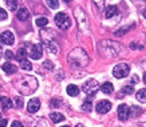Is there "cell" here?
I'll return each instance as SVG.
<instances>
[{
	"mask_svg": "<svg viewBox=\"0 0 146 127\" xmlns=\"http://www.w3.org/2000/svg\"><path fill=\"white\" fill-rule=\"evenodd\" d=\"M67 60L70 63L71 67H76V68H83L89 64L90 58L87 55V52L83 48H74L68 54Z\"/></svg>",
	"mask_w": 146,
	"mask_h": 127,
	"instance_id": "obj_1",
	"label": "cell"
},
{
	"mask_svg": "<svg viewBox=\"0 0 146 127\" xmlns=\"http://www.w3.org/2000/svg\"><path fill=\"white\" fill-rule=\"evenodd\" d=\"M16 88L23 95H31L32 92L38 88V80L34 76H24L20 79V82L16 84Z\"/></svg>",
	"mask_w": 146,
	"mask_h": 127,
	"instance_id": "obj_2",
	"label": "cell"
},
{
	"mask_svg": "<svg viewBox=\"0 0 146 127\" xmlns=\"http://www.w3.org/2000/svg\"><path fill=\"white\" fill-rule=\"evenodd\" d=\"M121 47L114 42H110V40H103L99 44V51H102V54L106 58H115L118 56L121 52Z\"/></svg>",
	"mask_w": 146,
	"mask_h": 127,
	"instance_id": "obj_3",
	"label": "cell"
},
{
	"mask_svg": "<svg viewBox=\"0 0 146 127\" xmlns=\"http://www.w3.org/2000/svg\"><path fill=\"white\" fill-rule=\"evenodd\" d=\"M74 15H75L76 22H78V26H79L80 30L82 31L87 30V27H89V24H87V18H86V13L83 12L82 7H76V8L74 9Z\"/></svg>",
	"mask_w": 146,
	"mask_h": 127,
	"instance_id": "obj_4",
	"label": "cell"
},
{
	"mask_svg": "<svg viewBox=\"0 0 146 127\" xmlns=\"http://www.w3.org/2000/svg\"><path fill=\"white\" fill-rule=\"evenodd\" d=\"M55 24L60 30H67L71 27V20L64 12H58L55 15Z\"/></svg>",
	"mask_w": 146,
	"mask_h": 127,
	"instance_id": "obj_5",
	"label": "cell"
},
{
	"mask_svg": "<svg viewBox=\"0 0 146 127\" xmlns=\"http://www.w3.org/2000/svg\"><path fill=\"white\" fill-rule=\"evenodd\" d=\"M130 72V67L129 64L126 63H119L113 68V75H114L117 79H122V78H126Z\"/></svg>",
	"mask_w": 146,
	"mask_h": 127,
	"instance_id": "obj_6",
	"label": "cell"
},
{
	"mask_svg": "<svg viewBox=\"0 0 146 127\" xmlns=\"http://www.w3.org/2000/svg\"><path fill=\"white\" fill-rule=\"evenodd\" d=\"M82 90H83L84 94H87V95H91V97H93V95L97 94L98 90H99V84H98V82L95 80V79H89V80L83 84Z\"/></svg>",
	"mask_w": 146,
	"mask_h": 127,
	"instance_id": "obj_7",
	"label": "cell"
},
{
	"mask_svg": "<svg viewBox=\"0 0 146 127\" xmlns=\"http://www.w3.org/2000/svg\"><path fill=\"white\" fill-rule=\"evenodd\" d=\"M97 112L98 114H107L111 110V103L109 101H99L97 103Z\"/></svg>",
	"mask_w": 146,
	"mask_h": 127,
	"instance_id": "obj_8",
	"label": "cell"
},
{
	"mask_svg": "<svg viewBox=\"0 0 146 127\" xmlns=\"http://www.w3.org/2000/svg\"><path fill=\"white\" fill-rule=\"evenodd\" d=\"M0 40L3 44H7V46H12L15 43V36L11 31H4L1 35H0Z\"/></svg>",
	"mask_w": 146,
	"mask_h": 127,
	"instance_id": "obj_9",
	"label": "cell"
},
{
	"mask_svg": "<svg viewBox=\"0 0 146 127\" xmlns=\"http://www.w3.org/2000/svg\"><path fill=\"white\" fill-rule=\"evenodd\" d=\"M129 116H130V107L127 105H121L118 107V118L121 120H127Z\"/></svg>",
	"mask_w": 146,
	"mask_h": 127,
	"instance_id": "obj_10",
	"label": "cell"
},
{
	"mask_svg": "<svg viewBox=\"0 0 146 127\" xmlns=\"http://www.w3.org/2000/svg\"><path fill=\"white\" fill-rule=\"evenodd\" d=\"M39 108H40V101L38 98H32L31 101L28 102V105H27V110H28V112H31V114L38 112Z\"/></svg>",
	"mask_w": 146,
	"mask_h": 127,
	"instance_id": "obj_11",
	"label": "cell"
},
{
	"mask_svg": "<svg viewBox=\"0 0 146 127\" xmlns=\"http://www.w3.org/2000/svg\"><path fill=\"white\" fill-rule=\"evenodd\" d=\"M30 55H31V58H32V59H35V60L40 59V58H42V55H43V50H42V46H40V44H34V46L31 47Z\"/></svg>",
	"mask_w": 146,
	"mask_h": 127,
	"instance_id": "obj_12",
	"label": "cell"
},
{
	"mask_svg": "<svg viewBox=\"0 0 146 127\" xmlns=\"http://www.w3.org/2000/svg\"><path fill=\"white\" fill-rule=\"evenodd\" d=\"M16 16H18L19 20L24 22V20H27V19L30 18V11H28L26 7H22V8H19L18 11H16Z\"/></svg>",
	"mask_w": 146,
	"mask_h": 127,
	"instance_id": "obj_13",
	"label": "cell"
},
{
	"mask_svg": "<svg viewBox=\"0 0 146 127\" xmlns=\"http://www.w3.org/2000/svg\"><path fill=\"white\" fill-rule=\"evenodd\" d=\"M1 70L4 71L5 74H8V75H11V74H16V71H18V68L13 66L12 63H3L1 64Z\"/></svg>",
	"mask_w": 146,
	"mask_h": 127,
	"instance_id": "obj_14",
	"label": "cell"
},
{
	"mask_svg": "<svg viewBox=\"0 0 146 127\" xmlns=\"http://www.w3.org/2000/svg\"><path fill=\"white\" fill-rule=\"evenodd\" d=\"M117 13H118V8H117L115 5H109V7L105 9V16H106V19L114 18Z\"/></svg>",
	"mask_w": 146,
	"mask_h": 127,
	"instance_id": "obj_15",
	"label": "cell"
},
{
	"mask_svg": "<svg viewBox=\"0 0 146 127\" xmlns=\"http://www.w3.org/2000/svg\"><path fill=\"white\" fill-rule=\"evenodd\" d=\"M101 91L103 92V94L110 95V94L114 92V86H113V83H110V82H106V83L101 84Z\"/></svg>",
	"mask_w": 146,
	"mask_h": 127,
	"instance_id": "obj_16",
	"label": "cell"
},
{
	"mask_svg": "<svg viewBox=\"0 0 146 127\" xmlns=\"http://www.w3.org/2000/svg\"><path fill=\"white\" fill-rule=\"evenodd\" d=\"M133 92H134L133 84H126V86H123V87L121 88L119 95H121V97H126V95H131Z\"/></svg>",
	"mask_w": 146,
	"mask_h": 127,
	"instance_id": "obj_17",
	"label": "cell"
},
{
	"mask_svg": "<svg viewBox=\"0 0 146 127\" xmlns=\"http://www.w3.org/2000/svg\"><path fill=\"white\" fill-rule=\"evenodd\" d=\"M66 91L70 97H78V95H79V88H78V86H75V84H68Z\"/></svg>",
	"mask_w": 146,
	"mask_h": 127,
	"instance_id": "obj_18",
	"label": "cell"
},
{
	"mask_svg": "<svg viewBox=\"0 0 146 127\" xmlns=\"http://www.w3.org/2000/svg\"><path fill=\"white\" fill-rule=\"evenodd\" d=\"M0 103H1V106H3V108H4V110H9L13 106V102L11 101L9 98H7V97H1V98H0Z\"/></svg>",
	"mask_w": 146,
	"mask_h": 127,
	"instance_id": "obj_19",
	"label": "cell"
},
{
	"mask_svg": "<svg viewBox=\"0 0 146 127\" xmlns=\"http://www.w3.org/2000/svg\"><path fill=\"white\" fill-rule=\"evenodd\" d=\"M50 118L52 120L54 123H59V122H63L64 120V115L60 114V112H51L50 114Z\"/></svg>",
	"mask_w": 146,
	"mask_h": 127,
	"instance_id": "obj_20",
	"label": "cell"
},
{
	"mask_svg": "<svg viewBox=\"0 0 146 127\" xmlns=\"http://www.w3.org/2000/svg\"><path fill=\"white\" fill-rule=\"evenodd\" d=\"M138 102L141 103H146V88H142L139 91H137V95H135Z\"/></svg>",
	"mask_w": 146,
	"mask_h": 127,
	"instance_id": "obj_21",
	"label": "cell"
},
{
	"mask_svg": "<svg viewBox=\"0 0 146 127\" xmlns=\"http://www.w3.org/2000/svg\"><path fill=\"white\" fill-rule=\"evenodd\" d=\"M7 8L11 11H18V0H4Z\"/></svg>",
	"mask_w": 146,
	"mask_h": 127,
	"instance_id": "obj_22",
	"label": "cell"
},
{
	"mask_svg": "<svg viewBox=\"0 0 146 127\" xmlns=\"http://www.w3.org/2000/svg\"><path fill=\"white\" fill-rule=\"evenodd\" d=\"M20 68L24 71H31L32 70V63L30 60H27V59H24V60L20 62Z\"/></svg>",
	"mask_w": 146,
	"mask_h": 127,
	"instance_id": "obj_23",
	"label": "cell"
},
{
	"mask_svg": "<svg viewBox=\"0 0 146 127\" xmlns=\"http://www.w3.org/2000/svg\"><path fill=\"white\" fill-rule=\"evenodd\" d=\"M27 51H26V48H19L18 50V52H16V59H18L19 62H22V60H24L26 59V56H27Z\"/></svg>",
	"mask_w": 146,
	"mask_h": 127,
	"instance_id": "obj_24",
	"label": "cell"
},
{
	"mask_svg": "<svg viewBox=\"0 0 146 127\" xmlns=\"http://www.w3.org/2000/svg\"><path fill=\"white\" fill-rule=\"evenodd\" d=\"M82 110H83L84 112H90V111L93 110V103H91V101L86 99V101L83 102V105H82Z\"/></svg>",
	"mask_w": 146,
	"mask_h": 127,
	"instance_id": "obj_25",
	"label": "cell"
},
{
	"mask_svg": "<svg viewBox=\"0 0 146 127\" xmlns=\"http://www.w3.org/2000/svg\"><path fill=\"white\" fill-rule=\"evenodd\" d=\"M133 28V26H126V27H122V28H119V30H117L114 32V35L115 36H122L125 35L126 32H127V30H131Z\"/></svg>",
	"mask_w": 146,
	"mask_h": 127,
	"instance_id": "obj_26",
	"label": "cell"
},
{
	"mask_svg": "<svg viewBox=\"0 0 146 127\" xmlns=\"http://www.w3.org/2000/svg\"><path fill=\"white\" fill-rule=\"evenodd\" d=\"M47 24H48L47 18H38L36 19V26L38 27H46Z\"/></svg>",
	"mask_w": 146,
	"mask_h": 127,
	"instance_id": "obj_27",
	"label": "cell"
},
{
	"mask_svg": "<svg viewBox=\"0 0 146 127\" xmlns=\"http://www.w3.org/2000/svg\"><path fill=\"white\" fill-rule=\"evenodd\" d=\"M13 105H15V107H18V108H22L23 105H24V102H23L22 97H16V98H13Z\"/></svg>",
	"mask_w": 146,
	"mask_h": 127,
	"instance_id": "obj_28",
	"label": "cell"
},
{
	"mask_svg": "<svg viewBox=\"0 0 146 127\" xmlns=\"http://www.w3.org/2000/svg\"><path fill=\"white\" fill-rule=\"evenodd\" d=\"M93 1L99 11H105V9H103L105 8V0H93Z\"/></svg>",
	"mask_w": 146,
	"mask_h": 127,
	"instance_id": "obj_29",
	"label": "cell"
},
{
	"mask_svg": "<svg viewBox=\"0 0 146 127\" xmlns=\"http://www.w3.org/2000/svg\"><path fill=\"white\" fill-rule=\"evenodd\" d=\"M47 1V4L51 9H56L59 7V3H58V0H46Z\"/></svg>",
	"mask_w": 146,
	"mask_h": 127,
	"instance_id": "obj_30",
	"label": "cell"
},
{
	"mask_svg": "<svg viewBox=\"0 0 146 127\" xmlns=\"http://www.w3.org/2000/svg\"><path fill=\"white\" fill-rule=\"evenodd\" d=\"M130 112H133V114H131V116H138V114H141L142 111H141V108H138L137 106H131Z\"/></svg>",
	"mask_w": 146,
	"mask_h": 127,
	"instance_id": "obj_31",
	"label": "cell"
},
{
	"mask_svg": "<svg viewBox=\"0 0 146 127\" xmlns=\"http://www.w3.org/2000/svg\"><path fill=\"white\" fill-rule=\"evenodd\" d=\"M7 18H8V15H7V12H5V9H3L1 7H0V20H5Z\"/></svg>",
	"mask_w": 146,
	"mask_h": 127,
	"instance_id": "obj_32",
	"label": "cell"
},
{
	"mask_svg": "<svg viewBox=\"0 0 146 127\" xmlns=\"http://www.w3.org/2000/svg\"><path fill=\"white\" fill-rule=\"evenodd\" d=\"M51 107H60V99H52L50 103Z\"/></svg>",
	"mask_w": 146,
	"mask_h": 127,
	"instance_id": "obj_33",
	"label": "cell"
},
{
	"mask_svg": "<svg viewBox=\"0 0 146 127\" xmlns=\"http://www.w3.org/2000/svg\"><path fill=\"white\" fill-rule=\"evenodd\" d=\"M43 67H44V68H47V70H52L54 64L50 60H47V62H44V63H43Z\"/></svg>",
	"mask_w": 146,
	"mask_h": 127,
	"instance_id": "obj_34",
	"label": "cell"
},
{
	"mask_svg": "<svg viewBox=\"0 0 146 127\" xmlns=\"http://www.w3.org/2000/svg\"><path fill=\"white\" fill-rule=\"evenodd\" d=\"M4 56H5V59H11V58H13V54H12V51H9V50H7V51H4Z\"/></svg>",
	"mask_w": 146,
	"mask_h": 127,
	"instance_id": "obj_35",
	"label": "cell"
},
{
	"mask_svg": "<svg viewBox=\"0 0 146 127\" xmlns=\"http://www.w3.org/2000/svg\"><path fill=\"white\" fill-rule=\"evenodd\" d=\"M130 48H133V50H135V48H143V46H137V43H130Z\"/></svg>",
	"mask_w": 146,
	"mask_h": 127,
	"instance_id": "obj_36",
	"label": "cell"
},
{
	"mask_svg": "<svg viewBox=\"0 0 146 127\" xmlns=\"http://www.w3.org/2000/svg\"><path fill=\"white\" fill-rule=\"evenodd\" d=\"M11 127H24L20 122H18V120H15V122H12V124H11Z\"/></svg>",
	"mask_w": 146,
	"mask_h": 127,
	"instance_id": "obj_37",
	"label": "cell"
},
{
	"mask_svg": "<svg viewBox=\"0 0 146 127\" xmlns=\"http://www.w3.org/2000/svg\"><path fill=\"white\" fill-rule=\"evenodd\" d=\"M0 127H7V119L0 118Z\"/></svg>",
	"mask_w": 146,
	"mask_h": 127,
	"instance_id": "obj_38",
	"label": "cell"
},
{
	"mask_svg": "<svg viewBox=\"0 0 146 127\" xmlns=\"http://www.w3.org/2000/svg\"><path fill=\"white\" fill-rule=\"evenodd\" d=\"M143 82H145V84H146V72L143 74Z\"/></svg>",
	"mask_w": 146,
	"mask_h": 127,
	"instance_id": "obj_39",
	"label": "cell"
},
{
	"mask_svg": "<svg viewBox=\"0 0 146 127\" xmlns=\"http://www.w3.org/2000/svg\"><path fill=\"white\" fill-rule=\"evenodd\" d=\"M75 127H84V126H83V124H76Z\"/></svg>",
	"mask_w": 146,
	"mask_h": 127,
	"instance_id": "obj_40",
	"label": "cell"
},
{
	"mask_svg": "<svg viewBox=\"0 0 146 127\" xmlns=\"http://www.w3.org/2000/svg\"><path fill=\"white\" fill-rule=\"evenodd\" d=\"M1 54H3V51H1V47H0V58H1Z\"/></svg>",
	"mask_w": 146,
	"mask_h": 127,
	"instance_id": "obj_41",
	"label": "cell"
},
{
	"mask_svg": "<svg viewBox=\"0 0 146 127\" xmlns=\"http://www.w3.org/2000/svg\"><path fill=\"white\" fill-rule=\"evenodd\" d=\"M143 16H145V18H146V9H145V11H143Z\"/></svg>",
	"mask_w": 146,
	"mask_h": 127,
	"instance_id": "obj_42",
	"label": "cell"
},
{
	"mask_svg": "<svg viewBox=\"0 0 146 127\" xmlns=\"http://www.w3.org/2000/svg\"><path fill=\"white\" fill-rule=\"evenodd\" d=\"M64 1H66V3H70V1H72V0H64Z\"/></svg>",
	"mask_w": 146,
	"mask_h": 127,
	"instance_id": "obj_43",
	"label": "cell"
},
{
	"mask_svg": "<svg viewBox=\"0 0 146 127\" xmlns=\"http://www.w3.org/2000/svg\"><path fill=\"white\" fill-rule=\"evenodd\" d=\"M62 127H70V126H68V124H66V126H62Z\"/></svg>",
	"mask_w": 146,
	"mask_h": 127,
	"instance_id": "obj_44",
	"label": "cell"
},
{
	"mask_svg": "<svg viewBox=\"0 0 146 127\" xmlns=\"http://www.w3.org/2000/svg\"><path fill=\"white\" fill-rule=\"evenodd\" d=\"M0 116H1V114H0Z\"/></svg>",
	"mask_w": 146,
	"mask_h": 127,
	"instance_id": "obj_45",
	"label": "cell"
}]
</instances>
